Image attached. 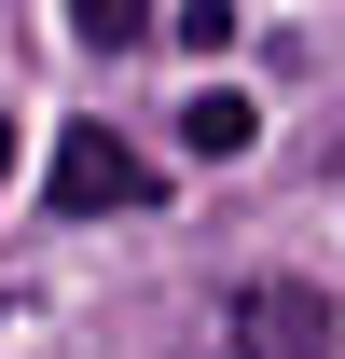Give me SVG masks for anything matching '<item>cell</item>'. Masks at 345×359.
<instances>
[{
    "instance_id": "cell-1",
    "label": "cell",
    "mask_w": 345,
    "mask_h": 359,
    "mask_svg": "<svg viewBox=\"0 0 345 359\" xmlns=\"http://www.w3.org/2000/svg\"><path fill=\"white\" fill-rule=\"evenodd\" d=\"M221 359H332V304L304 276H249L221 304Z\"/></svg>"
},
{
    "instance_id": "cell-2",
    "label": "cell",
    "mask_w": 345,
    "mask_h": 359,
    "mask_svg": "<svg viewBox=\"0 0 345 359\" xmlns=\"http://www.w3.org/2000/svg\"><path fill=\"white\" fill-rule=\"evenodd\" d=\"M55 208L97 222V208H152V152H125L111 125H69L55 138Z\"/></svg>"
},
{
    "instance_id": "cell-3",
    "label": "cell",
    "mask_w": 345,
    "mask_h": 359,
    "mask_svg": "<svg viewBox=\"0 0 345 359\" xmlns=\"http://www.w3.org/2000/svg\"><path fill=\"white\" fill-rule=\"evenodd\" d=\"M180 138H194L208 166H235V152H249V138H262V111H249V97H235V83H208V97H194V111H180Z\"/></svg>"
},
{
    "instance_id": "cell-4",
    "label": "cell",
    "mask_w": 345,
    "mask_h": 359,
    "mask_svg": "<svg viewBox=\"0 0 345 359\" xmlns=\"http://www.w3.org/2000/svg\"><path fill=\"white\" fill-rule=\"evenodd\" d=\"M69 28H83V42H138V28H152V0H69Z\"/></svg>"
},
{
    "instance_id": "cell-5",
    "label": "cell",
    "mask_w": 345,
    "mask_h": 359,
    "mask_svg": "<svg viewBox=\"0 0 345 359\" xmlns=\"http://www.w3.org/2000/svg\"><path fill=\"white\" fill-rule=\"evenodd\" d=\"M166 28H180V42H194V55H221V42H235V0H180Z\"/></svg>"
}]
</instances>
